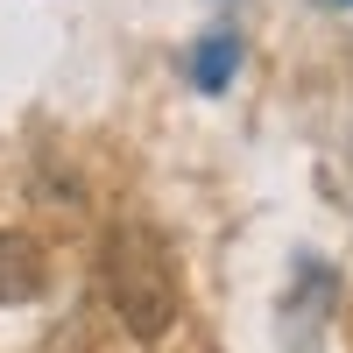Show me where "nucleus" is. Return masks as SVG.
Masks as SVG:
<instances>
[{
    "label": "nucleus",
    "instance_id": "nucleus-4",
    "mask_svg": "<svg viewBox=\"0 0 353 353\" xmlns=\"http://www.w3.org/2000/svg\"><path fill=\"white\" fill-rule=\"evenodd\" d=\"M318 8H353V0H318Z\"/></svg>",
    "mask_w": 353,
    "mask_h": 353
},
{
    "label": "nucleus",
    "instance_id": "nucleus-2",
    "mask_svg": "<svg viewBox=\"0 0 353 353\" xmlns=\"http://www.w3.org/2000/svg\"><path fill=\"white\" fill-rule=\"evenodd\" d=\"M43 248L28 241V233H8L0 226V304H28V297H43Z\"/></svg>",
    "mask_w": 353,
    "mask_h": 353
},
{
    "label": "nucleus",
    "instance_id": "nucleus-3",
    "mask_svg": "<svg viewBox=\"0 0 353 353\" xmlns=\"http://www.w3.org/2000/svg\"><path fill=\"white\" fill-rule=\"evenodd\" d=\"M233 71H241V36H233V28H212V36L191 50V85L198 92H226Z\"/></svg>",
    "mask_w": 353,
    "mask_h": 353
},
{
    "label": "nucleus",
    "instance_id": "nucleus-1",
    "mask_svg": "<svg viewBox=\"0 0 353 353\" xmlns=\"http://www.w3.org/2000/svg\"><path fill=\"white\" fill-rule=\"evenodd\" d=\"M99 283H106V304L113 318L134 332V339H163L176 325V254L163 248V233L149 226H113L106 248H99Z\"/></svg>",
    "mask_w": 353,
    "mask_h": 353
}]
</instances>
